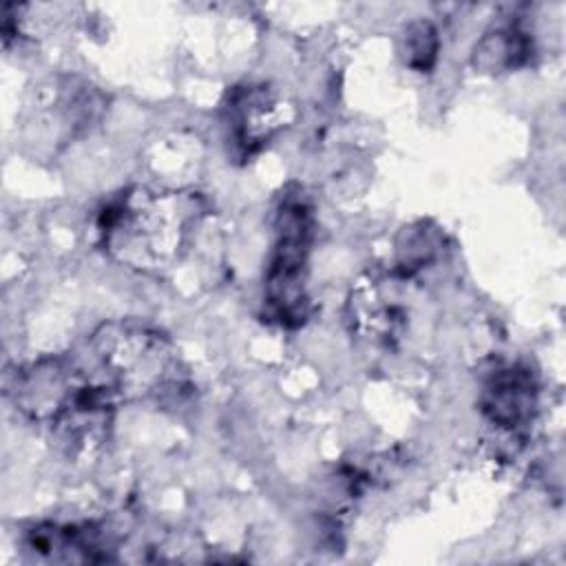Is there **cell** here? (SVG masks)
<instances>
[{
  "instance_id": "obj_7",
  "label": "cell",
  "mask_w": 566,
  "mask_h": 566,
  "mask_svg": "<svg viewBox=\"0 0 566 566\" xmlns=\"http://www.w3.org/2000/svg\"><path fill=\"white\" fill-rule=\"evenodd\" d=\"M482 411L486 418L509 431L533 420L537 409V382L524 367H504L493 371L482 389Z\"/></svg>"
},
{
  "instance_id": "obj_3",
  "label": "cell",
  "mask_w": 566,
  "mask_h": 566,
  "mask_svg": "<svg viewBox=\"0 0 566 566\" xmlns=\"http://www.w3.org/2000/svg\"><path fill=\"white\" fill-rule=\"evenodd\" d=\"M312 212L303 197L285 199L276 217V243L265 272V305L281 325H298L307 316V256Z\"/></svg>"
},
{
  "instance_id": "obj_6",
  "label": "cell",
  "mask_w": 566,
  "mask_h": 566,
  "mask_svg": "<svg viewBox=\"0 0 566 566\" xmlns=\"http://www.w3.org/2000/svg\"><path fill=\"white\" fill-rule=\"evenodd\" d=\"M347 321L352 332L360 334L363 338L378 345H389L405 327V312L394 301V294L385 281L369 276L352 287L347 298Z\"/></svg>"
},
{
  "instance_id": "obj_9",
  "label": "cell",
  "mask_w": 566,
  "mask_h": 566,
  "mask_svg": "<svg viewBox=\"0 0 566 566\" xmlns=\"http://www.w3.org/2000/svg\"><path fill=\"white\" fill-rule=\"evenodd\" d=\"M438 31L429 20H413L402 35L405 62L416 71H429L438 57Z\"/></svg>"
},
{
  "instance_id": "obj_2",
  "label": "cell",
  "mask_w": 566,
  "mask_h": 566,
  "mask_svg": "<svg viewBox=\"0 0 566 566\" xmlns=\"http://www.w3.org/2000/svg\"><path fill=\"white\" fill-rule=\"evenodd\" d=\"M91 349L117 396L130 400H166L186 387V367L172 340L137 321L102 323Z\"/></svg>"
},
{
  "instance_id": "obj_5",
  "label": "cell",
  "mask_w": 566,
  "mask_h": 566,
  "mask_svg": "<svg viewBox=\"0 0 566 566\" xmlns=\"http://www.w3.org/2000/svg\"><path fill=\"white\" fill-rule=\"evenodd\" d=\"M285 102L265 84L234 88L226 104L230 139L243 155L261 150L287 122Z\"/></svg>"
},
{
  "instance_id": "obj_8",
  "label": "cell",
  "mask_w": 566,
  "mask_h": 566,
  "mask_svg": "<svg viewBox=\"0 0 566 566\" xmlns=\"http://www.w3.org/2000/svg\"><path fill=\"white\" fill-rule=\"evenodd\" d=\"M533 55L531 35L517 24L486 31L473 46V66L482 73H504L526 64Z\"/></svg>"
},
{
  "instance_id": "obj_1",
  "label": "cell",
  "mask_w": 566,
  "mask_h": 566,
  "mask_svg": "<svg viewBox=\"0 0 566 566\" xmlns=\"http://www.w3.org/2000/svg\"><path fill=\"white\" fill-rule=\"evenodd\" d=\"M203 217V201L188 190L135 186L111 199L97 228L104 252L137 272H164L184 256Z\"/></svg>"
},
{
  "instance_id": "obj_4",
  "label": "cell",
  "mask_w": 566,
  "mask_h": 566,
  "mask_svg": "<svg viewBox=\"0 0 566 566\" xmlns=\"http://www.w3.org/2000/svg\"><path fill=\"white\" fill-rule=\"evenodd\" d=\"M88 376L66 358H40L13 374L9 396L33 422L49 424Z\"/></svg>"
}]
</instances>
